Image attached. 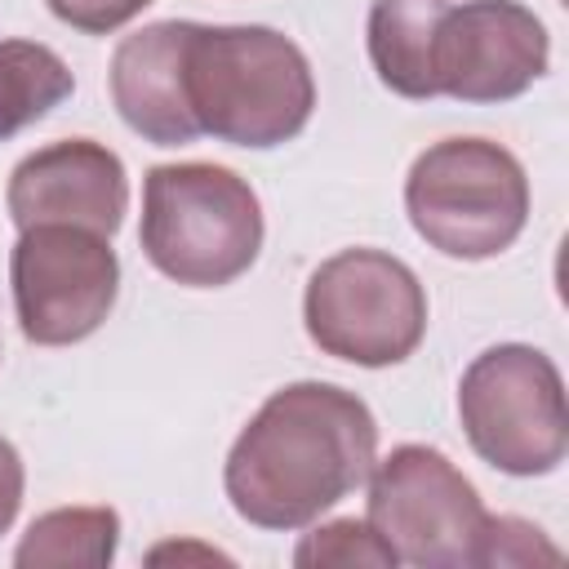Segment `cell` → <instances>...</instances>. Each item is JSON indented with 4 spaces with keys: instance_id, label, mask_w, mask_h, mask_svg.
I'll return each mask as SVG.
<instances>
[{
    "instance_id": "6da1fadb",
    "label": "cell",
    "mask_w": 569,
    "mask_h": 569,
    "mask_svg": "<svg viewBox=\"0 0 569 569\" xmlns=\"http://www.w3.org/2000/svg\"><path fill=\"white\" fill-rule=\"evenodd\" d=\"M373 462L378 422L369 405L347 387L307 378L262 400L227 453L222 489L240 520L289 533L356 493Z\"/></svg>"
},
{
    "instance_id": "7a4b0ae2",
    "label": "cell",
    "mask_w": 569,
    "mask_h": 569,
    "mask_svg": "<svg viewBox=\"0 0 569 569\" xmlns=\"http://www.w3.org/2000/svg\"><path fill=\"white\" fill-rule=\"evenodd\" d=\"M187 107L200 133L267 151L298 138L316 111V76L307 53L276 27H191Z\"/></svg>"
},
{
    "instance_id": "3957f363",
    "label": "cell",
    "mask_w": 569,
    "mask_h": 569,
    "mask_svg": "<svg viewBox=\"0 0 569 569\" xmlns=\"http://www.w3.org/2000/svg\"><path fill=\"white\" fill-rule=\"evenodd\" d=\"M258 191L227 164L182 160L142 178L138 244L147 262L187 289H222L240 280L262 249Z\"/></svg>"
},
{
    "instance_id": "277c9868",
    "label": "cell",
    "mask_w": 569,
    "mask_h": 569,
    "mask_svg": "<svg viewBox=\"0 0 569 569\" xmlns=\"http://www.w3.org/2000/svg\"><path fill=\"white\" fill-rule=\"evenodd\" d=\"M405 213L445 258H498L529 222L525 164L489 138H440L409 164Z\"/></svg>"
},
{
    "instance_id": "5b68a950",
    "label": "cell",
    "mask_w": 569,
    "mask_h": 569,
    "mask_svg": "<svg viewBox=\"0 0 569 569\" xmlns=\"http://www.w3.org/2000/svg\"><path fill=\"white\" fill-rule=\"evenodd\" d=\"M458 422L476 458L502 476H547L569 453L565 378L525 342L480 351L458 382Z\"/></svg>"
},
{
    "instance_id": "8992f818",
    "label": "cell",
    "mask_w": 569,
    "mask_h": 569,
    "mask_svg": "<svg viewBox=\"0 0 569 569\" xmlns=\"http://www.w3.org/2000/svg\"><path fill=\"white\" fill-rule=\"evenodd\" d=\"M302 325L325 356L387 369L409 360L427 338V289L387 249H342L311 271Z\"/></svg>"
},
{
    "instance_id": "52a82bcc",
    "label": "cell",
    "mask_w": 569,
    "mask_h": 569,
    "mask_svg": "<svg viewBox=\"0 0 569 569\" xmlns=\"http://www.w3.org/2000/svg\"><path fill=\"white\" fill-rule=\"evenodd\" d=\"M365 520L413 569H480L489 511L476 485L431 445H396L373 462Z\"/></svg>"
},
{
    "instance_id": "ba28073f",
    "label": "cell",
    "mask_w": 569,
    "mask_h": 569,
    "mask_svg": "<svg viewBox=\"0 0 569 569\" xmlns=\"http://www.w3.org/2000/svg\"><path fill=\"white\" fill-rule=\"evenodd\" d=\"M18 329L36 347H71L102 329L120 293L111 236L89 227H27L9 253Z\"/></svg>"
},
{
    "instance_id": "9c48e42d",
    "label": "cell",
    "mask_w": 569,
    "mask_h": 569,
    "mask_svg": "<svg viewBox=\"0 0 569 569\" xmlns=\"http://www.w3.org/2000/svg\"><path fill=\"white\" fill-rule=\"evenodd\" d=\"M551 36L520 0H462L436 27L431 76L436 98L453 102H511L547 76Z\"/></svg>"
},
{
    "instance_id": "30bf717a",
    "label": "cell",
    "mask_w": 569,
    "mask_h": 569,
    "mask_svg": "<svg viewBox=\"0 0 569 569\" xmlns=\"http://www.w3.org/2000/svg\"><path fill=\"white\" fill-rule=\"evenodd\" d=\"M4 209L18 231L62 222L116 236L129 209L124 160L93 138H62L22 156L4 187Z\"/></svg>"
},
{
    "instance_id": "8fae6325",
    "label": "cell",
    "mask_w": 569,
    "mask_h": 569,
    "mask_svg": "<svg viewBox=\"0 0 569 569\" xmlns=\"http://www.w3.org/2000/svg\"><path fill=\"white\" fill-rule=\"evenodd\" d=\"M196 22L164 18L124 36L111 53V102L120 120L151 147H187L200 124L187 107V40Z\"/></svg>"
},
{
    "instance_id": "7c38bea8",
    "label": "cell",
    "mask_w": 569,
    "mask_h": 569,
    "mask_svg": "<svg viewBox=\"0 0 569 569\" xmlns=\"http://www.w3.org/2000/svg\"><path fill=\"white\" fill-rule=\"evenodd\" d=\"M445 9L449 0H373L365 40H369V62L391 93L413 102L436 98L431 49Z\"/></svg>"
},
{
    "instance_id": "4fadbf2b",
    "label": "cell",
    "mask_w": 569,
    "mask_h": 569,
    "mask_svg": "<svg viewBox=\"0 0 569 569\" xmlns=\"http://www.w3.org/2000/svg\"><path fill=\"white\" fill-rule=\"evenodd\" d=\"M120 547V516L111 507H58L27 525L13 547L18 569H107Z\"/></svg>"
},
{
    "instance_id": "5bb4252c",
    "label": "cell",
    "mask_w": 569,
    "mask_h": 569,
    "mask_svg": "<svg viewBox=\"0 0 569 569\" xmlns=\"http://www.w3.org/2000/svg\"><path fill=\"white\" fill-rule=\"evenodd\" d=\"M76 89L71 67L40 40H0V142L44 120Z\"/></svg>"
},
{
    "instance_id": "9a60e30c",
    "label": "cell",
    "mask_w": 569,
    "mask_h": 569,
    "mask_svg": "<svg viewBox=\"0 0 569 569\" xmlns=\"http://www.w3.org/2000/svg\"><path fill=\"white\" fill-rule=\"evenodd\" d=\"M293 565L298 569H320V565H373V569H391L400 565L396 551L382 542V533L369 525V520H356V516H342V520H329V525H316L311 533H302V542L293 547Z\"/></svg>"
},
{
    "instance_id": "2e32d148",
    "label": "cell",
    "mask_w": 569,
    "mask_h": 569,
    "mask_svg": "<svg viewBox=\"0 0 569 569\" xmlns=\"http://www.w3.org/2000/svg\"><path fill=\"white\" fill-rule=\"evenodd\" d=\"M556 565L560 547L542 538V529L533 520L520 516H489L485 520V538H480V569L489 565Z\"/></svg>"
},
{
    "instance_id": "e0dca14e",
    "label": "cell",
    "mask_w": 569,
    "mask_h": 569,
    "mask_svg": "<svg viewBox=\"0 0 569 569\" xmlns=\"http://www.w3.org/2000/svg\"><path fill=\"white\" fill-rule=\"evenodd\" d=\"M49 13L84 36H111L156 0H44Z\"/></svg>"
},
{
    "instance_id": "ac0fdd59",
    "label": "cell",
    "mask_w": 569,
    "mask_h": 569,
    "mask_svg": "<svg viewBox=\"0 0 569 569\" xmlns=\"http://www.w3.org/2000/svg\"><path fill=\"white\" fill-rule=\"evenodd\" d=\"M22 493H27L22 453L0 436V533L13 529V520H18V511H22Z\"/></svg>"
},
{
    "instance_id": "d6986e66",
    "label": "cell",
    "mask_w": 569,
    "mask_h": 569,
    "mask_svg": "<svg viewBox=\"0 0 569 569\" xmlns=\"http://www.w3.org/2000/svg\"><path fill=\"white\" fill-rule=\"evenodd\" d=\"M160 556H204V560H227L222 551H196V547H156L147 560H160Z\"/></svg>"
}]
</instances>
